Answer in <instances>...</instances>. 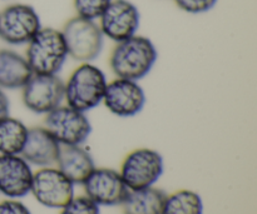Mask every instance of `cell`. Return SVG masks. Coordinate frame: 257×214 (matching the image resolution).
Returning a JSON list of instances; mask_svg holds the SVG:
<instances>
[{"label": "cell", "mask_w": 257, "mask_h": 214, "mask_svg": "<svg viewBox=\"0 0 257 214\" xmlns=\"http://www.w3.org/2000/svg\"><path fill=\"white\" fill-rule=\"evenodd\" d=\"M33 72L25 57L10 49H0V88L20 89L32 78Z\"/></svg>", "instance_id": "16"}, {"label": "cell", "mask_w": 257, "mask_h": 214, "mask_svg": "<svg viewBox=\"0 0 257 214\" xmlns=\"http://www.w3.org/2000/svg\"><path fill=\"white\" fill-rule=\"evenodd\" d=\"M162 214H203V202L193 190H177L166 197Z\"/></svg>", "instance_id": "19"}, {"label": "cell", "mask_w": 257, "mask_h": 214, "mask_svg": "<svg viewBox=\"0 0 257 214\" xmlns=\"http://www.w3.org/2000/svg\"><path fill=\"white\" fill-rule=\"evenodd\" d=\"M60 143L50 134L47 128H32L28 132L27 142L22 155L29 164L38 167H50L55 164L60 153Z\"/></svg>", "instance_id": "14"}, {"label": "cell", "mask_w": 257, "mask_h": 214, "mask_svg": "<svg viewBox=\"0 0 257 214\" xmlns=\"http://www.w3.org/2000/svg\"><path fill=\"white\" fill-rule=\"evenodd\" d=\"M60 214H100V210L99 205L88 197H77L62 208Z\"/></svg>", "instance_id": "21"}, {"label": "cell", "mask_w": 257, "mask_h": 214, "mask_svg": "<svg viewBox=\"0 0 257 214\" xmlns=\"http://www.w3.org/2000/svg\"><path fill=\"white\" fill-rule=\"evenodd\" d=\"M167 194L155 187L128 190L122 202L123 214H162Z\"/></svg>", "instance_id": "17"}, {"label": "cell", "mask_w": 257, "mask_h": 214, "mask_svg": "<svg viewBox=\"0 0 257 214\" xmlns=\"http://www.w3.org/2000/svg\"><path fill=\"white\" fill-rule=\"evenodd\" d=\"M40 29L39 14L32 5L17 3L0 12V38L8 44H28Z\"/></svg>", "instance_id": "6"}, {"label": "cell", "mask_w": 257, "mask_h": 214, "mask_svg": "<svg viewBox=\"0 0 257 214\" xmlns=\"http://www.w3.org/2000/svg\"><path fill=\"white\" fill-rule=\"evenodd\" d=\"M23 103L35 114H48L64 100V82L58 75L33 74L23 87Z\"/></svg>", "instance_id": "8"}, {"label": "cell", "mask_w": 257, "mask_h": 214, "mask_svg": "<svg viewBox=\"0 0 257 214\" xmlns=\"http://www.w3.org/2000/svg\"><path fill=\"white\" fill-rule=\"evenodd\" d=\"M0 214H32L29 208L19 200L0 202Z\"/></svg>", "instance_id": "23"}, {"label": "cell", "mask_w": 257, "mask_h": 214, "mask_svg": "<svg viewBox=\"0 0 257 214\" xmlns=\"http://www.w3.org/2000/svg\"><path fill=\"white\" fill-rule=\"evenodd\" d=\"M85 197L97 205H120L128 193L122 177L118 172L108 168H94L83 182Z\"/></svg>", "instance_id": "12"}, {"label": "cell", "mask_w": 257, "mask_h": 214, "mask_svg": "<svg viewBox=\"0 0 257 214\" xmlns=\"http://www.w3.org/2000/svg\"><path fill=\"white\" fill-rule=\"evenodd\" d=\"M62 34L67 44L68 55L78 62L90 63L102 53L104 35L94 20L72 18L63 27Z\"/></svg>", "instance_id": "4"}, {"label": "cell", "mask_w": 257, "mask_h": 214, "mask_svg": "<svg viewBox=\"0 0 257 214\" xmlns=\"http://www.w3.org/2000/svg\"><path fill=\"white\" fill-rule=\"evenodd\" d=\"M30 192L44 207L62 209L74 198V184L59 169L44 167L33 175Z\"/></svg>", "instance_id": "9"}, {"label": "cell", "mask_w": 257, "mask_h": 214, "mask_svg": "<svg viewBox=\"0 0 257 214\" xmlns=\"http://www.w3.org/2000/svg\"><path fill=\"white\" fill-rule=\"evenodd\" d=\"M45 115V128L60 145H82L92 133V124L85 113L68 105H60Z\"/></svg>", "instance_id": "7"}, {"label": "cell", "mask_w": 257, "mask_h": 214, "mask_svg": "<svg viewBox=\"0 0 257 214\" xmlns=\"http://www.w3.org/2000/svg\"><path fill=\"white\" fill-rule=\"evenodd\" d=\"M218 0H175L176 5L188 14H202L216 7Z\"/></svg>", "instance_id": "22"}, {"label": "cell", "mask_w": 257, "mask_h": 214, "mask_svg": "<svg viewBox=\"0 0 257 214\" xmlns=\"http://www.w3.org/2000/svg\"><path fill=\"white\" fill-rule=\"evenodd\" d=\"M107 78L95 65L82 63L75 68L64 83V99L68 107L87 113L103 102Z\"/></svg>", "instance_id": "2"}, {"label": "cell", "mask_w": 257, "mask_h": 214, "mask_svg": "<svg viewBox=\"0 0 257 214\" xmlns=\"http://www.w3.org/2000/svg\"><path fill=\"white\" fill-rule=\"evenodd\" d=\"M62 30L42 28L28 43L27 59L33 74L58 75L68 59Z\"/></svg>", "instance_id": "3"}, {"label": "cell", "mask_w": 257, "mask_h": 214, "mask_svg": "<svg viewBox=\"0 0 257 214\" xmlns=\"http://www.w3.org/2000/svg\"><path fill=\"white\" fill-rule=\"evenodd\" d=\"M22 120L9 117L0 120V155H20L28 138Z\"/></svg>", "instance_id": "18"}, {"label": "cell", "mask_w": 257, "mask_h": 214, "mask_svg": "<svg viewBox=\"0 0 257 214\" xmlns=\"http://www.w3.org/2000/svg\"><path fill=\"white\" fill-rule=\"evenodd\" d=\"M98 20L103 35L119 43L137 34L141 14L130 0H112Z\"/></svg>", "instance_id": "11"}, {"label": "cell", "mask_w": 257, "mask_h": 214, "mask_svg": "<svg viewBox=\"0 0 257 214\" xmlns=\"http://www.w3.org/2000/svg\"><path fill=\"white\" fill-rule=\"evenodd\" d=\"M30 164L22 155H0V193L9 198L25 197L32 189Z\"/></svg>", "instance_id": "13"}, {"label": "cell", "mask_w": 257, "mask_h": 214, "mask_svg": "<svg viewBox=\"0 0 257 214\" xmlns=\"http://www.w3.org/2000/svg\"><path fill=\"white\" fill-rule=\"evenodd\" d=\"M58 169L73 183L83 184L88 175L95 168L92 155L80 145H63L60 147L57 160Z\"/></svg>", "instance_id": "15"}, {"label": "cell", "mask_w": 257, "mask_h": 214, "mask_svg": "<svg viewBox=\"0 0 257 214\" xmlns=\"http://www.w3.org/2000/svg\"><path fill=\"white\" fill-rule=\"evenodd\" d=\"M10 113V103L9 98L7 97V94L4 93V90L0 88V120L4 119V118L9 117Z\"/></svg>", "instance_id": "24"}, {"label": "cell", "mask_w": 257, "mask_h": 214, "mask_svg": "<svg viewBox=\"0 0 257 214\" xmlns=\"http://www.w3.org/2000/svg\"><path fill=\"white\" fill-rule=\"evenodd\" d=\"M120 177L130 190L153 187L163 174V158L157 150L141 148L123 160Z\"/></svg>", "instance_id": "5"}, {"label": "cell", "mask_w": 257, "mask_h": 214, "mask_svg": "<svg viewBox=\"0 0 257 214\" xmlns=\"http://www.w3.org/2000/svg\"><path fill=\"white\" fill-rule=\"evenodd\" d=\"M146 102V93L138 82L115 78L107 84L102 103L113 115L131 118L142 112Z\"/></svg>", "instance_id": "10"}, {"label": "cell", "mask_w": 257, "mask_h": 214, "mask_svg": "<svg viewBox=\"0 0 257 214\" xmlns=\"http://www.w3.org/2000/svg\"><path fill=\"white\" fill-rule=\"evenodd\" d=\"M112 0H73L77 17L88 20L99 19Z\"/></svg>", "instance_id": "20"}, {"label": "cell", "mask_w": 257, "mask_h": 214, "mask_svg": "<svg viewBox=\"0 0 257 214\" xmlns=\"http://www.w3.org/2000/svg\"><path fill=\"white\" fill-rule=\"evenodd\" d=\"M157 58L152 40L136 34L115 44L110 53L109 67L117 78L138 82L150 74Z\"/></svg>", "instance_id": "1"}]
</instances>
